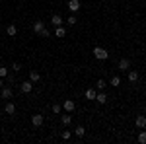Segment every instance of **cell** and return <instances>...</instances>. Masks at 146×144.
Wrapping results in <instances>:
<instances>
[{
    "label": "cell",
    "instance_id": "obj_27",
    "mask_svg": "<svg viewBox=\"0 0 146 144\" xmlns=\"http://www.w3.org/2000/svg\"><path fill=\"white\" fill-rule=\"evenodd\" d=\"M14 80H16L14 74H8V76H6V82H8V84H14Z\"/></svg>",
    "mask_w": 146,
    "mask_h": 144
},
{
    "label": "cell",
    "instance_id": "obj_21",
    "mask_svg": "<svg viewBox=\"0 0 146 144\" xmlns=\"http://www.w3.org/2000/svg\"><path fill=\"white\" fill-rule=\"evenodd\" d=\"M51 111L58 115V113H62V105H60V103H53V105H51Z\"/></svg>",
    "mask_w": 146,
    "mask_h": 144
},
{
    "label": "cell",
    "instance_id": "obj_4",
    "mask_svg": "<svg viewBox=\"0 0 146 144\" xmlns=\"http://www.w3.org/2000/svg\"><path fill=\"white\" fill-rule=\"evenodd\" d=\"M43 123H45V117H43L41 113H35V115H31V125H33V127H37V129H39Z\"/></svg>",
    "mask_w": 146,
    "mask_h": 144
},
{
    "label": "cell",
    "instance_id": "obj_8",
    "mask_svg": "<svg viewBox=\"0 0 146 144\" xmlns=\"http://www.w3.org/2000/svg\"><path fill=\"white\" fill-rule=\"evenodd\" d=\"M135 125L138 129H146V115H138L135 119Z\"/></svg>",
    "mask_w": 146,
    "mask_h": 144
},
{
    "label": "cell",
    "instance_id": "obj_9",
    "mask_svg": "<svg viewBox=\"0 0 146 144\" xmlns=\"http://www.w3.org/2000/svg\"><path fill=\"white\" fill-rule=\"evenodd\" d=\"M129 68H131V60H129V58H121V60H119V70H129Z\"/></svg>",
    "mask_w": 146,
    "mask_h": 144
},
{
    "label": "cell",
    "instance_id": "obj_25",
    "mask_svg": "<svg viewBox=\"0 0 146 144\" xmlns=\"http://www.w3.org/2000/svg\"><path fill=\"white\" fill-rule=\"evenodd\" d=\"M12 70H14V72L18 74V72L22 70V64H20V62H14V64H12Z\"/></svg>",
    "mask_w": 146,
    "mask_h": 144
},
{
    "label": "cell",
    "instance_id": "obj_22",
    "mask_svg": "<svg viewBox=\"0 0 146 144\" xmlns=\"http://www.w3.org/2000/svg\"><path fill=\"white\" fill-rule=\"evenodd\" d=\"M74 134H76V136H78V138H82V136H84V134H86V129H84V127H76V131H74Z\"/></svg>",
    "mask_w": 146,
    "mask_h": 144
},
{
    "label": "cell",
    "instance_id": "obj_15",
    "mask_svg": "<svg viewBox=\"0 0 146 144\" xmlns=\"http://www.w3.org/2000/svg\"><path fill=\"white\" fill-rule=\"evenodd\" d=\"M29 80L35 84V82H39V80H41V74H39L37 70H31V72H29Z\"/></svg>",
    "mask_w": 146,
    "mask_h": 144
},
{
    "label": "cell",
    "instance_id": "obj_26",
    "mask_svg": "<svg viewBox=\"0 0 146 144\" xmlns=\"http://www.w3.org/2000/svg\"><path fill=\"white\" fill-rule=\"evenodd\" d=\"M6 76H8V68L0 66V78H6Z\"/></svg>",
    "mask_w": 146,
    "mask_h": 144
},
{
    "label": "cell",
    "instance_id": "obj_18",
    "mask_svg": "<svg viewBox=\"0 0 146 144\" xmlns=\"http://www.w3.org/2000/svg\"><path fill=\"white\" fill-rule=\"evenodd\" d=\"M109 84H111L113 88H119V86H121V78H119V76H113L111 80H109Z\"/></svg>",
    "mask_w": 146,
    "mask_h": 144
},
{
    "label": "cell",
    "instance_id": "obj_17",
    "mask_svg": "<svg viewBox=\"0 0 146 144\" xmlns=\"http://www.w3.org/2000/svg\"><path fill=\"white\" fill-rule=\"evenodd\" d=\"M70 121H72V117H70V115H60V123H62V127H68Z\"/></svg>",
    "mask_w": 146,
    "mask_h": 144
},
{
    "label": "cell",
    "instance_id": "obj_7",
    "mask_svg": "<svg viewBox=\"0 0 146 144\" xmlns=\"http://www.w3.org/2000/svg\"><path fill=\"white\" fill-rule=\"evenodd\" d=\"M80 6H82L80 0H70V2H68V10L72 12V14H76V12L80 10Z\"/></svg>",
    "mask_w": 146,
    "mask_h": 144
},
{
    "label": "cell",
    "instance_id": "obj_16",
    "mask_svg": "<svg viewBox=\"0 0 146 144\" xmlns=\"http://www.w3.org/2000/svg\"><path fill=\"white\" fill-rule=\"evenodd\" d=\"M129 82H138V72L136 70H129Z\"/></svg>",
    "mask_w": 146,
    "mask_h": 144
},
{
    "label": "cell",
    "instance_id": "obj_23",
    "mask_svg": "<svg viewBox=\"0 0 146 144\" xmlns=\"http://www.w3.org/2000/svg\"><path fill=\"white\" fill-rule=\"evenodd\" d=\"M138 142L146 144V131H144V129H140V133H138Z\"/></svg>",
    "mask_w": 146,
    "mask_h": 144
},
{
    "label": "cell",
    "instance_id": "obj_12",
    "mask_svg": "<svg viewBox=\"0 0 146 144\" xmlns=\"http://www.w3.org/2000/svg\"><path fill=\"white\" fill-rule=\"evenodd\" d=\"M51 23H53L55 27H58V25H62V18H60L58 14H53V18H51Z\"/></svg>",
    "mask_w": 146,
    "mask_h": 144
},
{
    "label": "cell",
    "instance_id": "obj_10",
    "mask_svg": "<svg viewBox=\"0 0 146 144\" xmlns=\"http://www.w3.org/2000/svg\"><path fill=\"white\" fill-rule=\"evenodd\" d=\"M96 101H98L100 105H103V103H107V94H103V90H101L100 94L96 96Z\"/></svg>",
    "mask_w": 146,
    "mask_h": 144
},
{
    "label": "cell",
    "instance_id": "obj_1",
    "mask_svg": "<svg viewBox=\"0 0 146 144\" xmlns=\"http://www.w3.org/2000/svg\"><path fill=\"white\" fill-rule=\"evenodd\" d=\"M33 33L39 35V37H49V29L45 27V22L37 20V22L33 23Z\"/></svg>",
    "mask_w": 146,
    "mask_h": 144
},
{
    "label": "cell",
    "instance_id": "obj_29",
    "mask_svg": "<svg viewBox=\"0 0 146 144\" xmlns=\"http://www.w3.org/2000/svg\"><path fill=\"white\" fill-rule=\"evenodd\" d=\"M2 86H4V82H2V78H0V90H2Z\"/></svg>",
    "mask_w": 146,
    "mask_h": 144
},
{
    "label": "cell",
    "instance_id": "obj_24",
    "mask_svg": "<svg viewBox=\"0 0 146 144\" xmlns=\"http://www.w3.org/2000/svg\"><path fill=\"white\" fill-rule=\"evenodd\" d=\"M66 23H68V25H76V23H78V20H76V16L72 14V16H70V18L66 20Z\"/></svg>",
    "mask_w": 146,
    "mask_h": 144
},
{
    "label": "cell",
    "instance_id": "obj_19",
    "mask_svg": "<svg viewBox=\"0 0 146 144\" xmlns=\"http://www.w3.org/2000/svg\"><path fill=\"white\" fill-rule=\"evenodd\" d=\"M55 35L56 37H64V35H66V29H64L62 25H58V27L55 29Z\"/></svg>",
    "mask_w": 146,
    "mask_h": 144
},
{
    "label": "cell",
    "instance_id": "obj_20",
    "mask_svg": "<svg viewBox=\"0 0 146 144\" xmlns=\"http://www.w3.org/2000/svg\"><path fill=\"white\" fill-rule=\"evenodd\" d=\"M105 86H107V82H105V80H103V78H100V80H98V82H96V88L100 90H105Z\"/></svg>",
    "mask_w": 146,
    "mask_h": 144
},
{
    "label": "cell",
    "instance_id": "obj_2",
    "mask_svg": "<svg viewBox=\"0 0 146 144\" xmlns=\"http://www.w3.org/2000/svg\"><path fill=\"white\" fill-rule=\"evenodd\" d=\"M94 56H96L98 60H107V58H109V53H107L103 47H94Z\"/></svg>",
    "mask_w": 146,
    "mask_h": 144
},
{
    "label": "cell",
    "instance_id": "obj_6",
    "mask_svg": "<svg viewBox=\"0 0 146 144\" xmlns=\"http://www.w3.org/2000/svg\"><path fill=\"white\" fill-rule=\"evenodd\" d=\"M62 109L66 111V113H72V111L76 109V103H74L72 100H64L62 101Z\"/></svg>",
    "mask_w": 146,
    "mask_h": 144
},
{
    "label": "cell",
    "instance_id": "obj_11",
    "mask_svg": "<svg viewBox=\"0 0 146 144\" xmlns=\"http://www.w3.org/2000/svg\"><path fill=\"white\" fill-rule=\"evenodd\" d=\"M4 111H6L8 115H14V113H16V103H12V101H8V103L4 105Z\"/></svg>",
    "mask_w": 146,
    "mask_h": 144
},
{
    "label": "cell",
    "instance_id": "obj_13",
    "mask_svg": "<svg viewBox=\"0 0 146 144\" xmlns=\"http://www.w3.org/2000/svg\"><path fill=\"white\" fill-rule=\"evenodd\" d=\"M96 96H98V92H96L94 88H88V90H86V100H92V101H94V100H96Z\"/></svg>",
    "mask_w": 146,
    "mask_h": 144
},
{
    "label": "cell",
    "instance_id": "obj_14",
    "mask_svg": "<svg viewBox=\"0 0 146 144\" xmlns=\"http://www.w3.org/2000/svg\"><path fill=\"white\" fill-rule=\"evenodd\" d=\"M6 33L10 35V37H14V35L18 33V27H16V23H10V25L6 27Z\"/></svg>",
    "mask_w": 146,
    "mask_h": 144
},
{
    "label": "cell",
    "instance_id": "obj_5",
    "mask_svg": "<svg viewBox=\"0 0 146 144\" xmlns=\"http://www.w3.org/2000/svg\"><path fill=\"white\" fill-rule=\"evenodd\" d=\"M20 90H22L23 94H31V90H33V82H31V80L22 82V84H20Z\"/></svg>",
    "mask_w": 146,
    "mask_h": 144
},
{
    "label": "cell",
    "instance_id": "obj_28",
    "mask_svg": "<svg viewBox=\"0 0 146 144\" xmlns=\"http://www.w3.org/2000/svg\"><path fill=\"white\" fill-rule=\"evenodd\" d=\"M70 138V131H62V140H68Z\"/></svg>",
    "mask_w": 146,
    "mask_h": 144
},
{
    "label": "cell",
    "instance_id": "obj_3",
    "mask_svg": "<svg viewBox=\"0 0 146 144\" xmlns=\"http://www.w3.org/2000/svg\"><path fill=\"white\" fill-rule=\"evenodd\" d=\"M12 96H14V90H12L10 86H2V90H0V98H2V100H12Z\"/></svg>",
    "mask_w": 146,
    "mask_h": 144
}]
</instances>
